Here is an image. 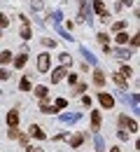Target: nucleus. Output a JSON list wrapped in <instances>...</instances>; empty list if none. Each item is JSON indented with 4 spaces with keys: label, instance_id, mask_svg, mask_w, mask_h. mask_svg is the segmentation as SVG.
<instances>
[{
    "label": "nucleus",
    "instance_id": "1",
    "mask_svg": "<svg viewBox=\"0 0 140 152\" xmlns=\"http://www.w3.org/2000/svg\"><path fill=\"white\" fill-rule=\"evenodd\" d=\"M19 19H21V31H19V35L23 40H30L33 38V31H30V19L26 17V14H19Z\"/></svg>",
    "mask_w": 140,
    "mask_h": 152
},
{
    "label": "nucleus",
    "instance_id": "2",
    "mask_svg": "<svg viewBox=\"0 0 140 152\" xmlns=\"http://www.w3.org/2000/svg\"><path fill=\"white\" fill-rule=\"evenodd\" d=\"M91 5H94V10H96V14L100 17V21H105V23H110V12L105 10V5H103V0H94Z\"/></svg>",
    "mask_w": 140,
    "mask_h": 152
},
{
    "label": "nucleus",
    "instance_id": "3",
    "mask_svg": "<svg viewBox=\"0 0 140 152\" xmlns=\"http://www.w3.org/2000/svg\"><path fill=\"white\" fill-rule=\"evenodd\" d=\"M119 126L121 129H128V133L138 131V122H136V119H128L126 115H119Z\"/></svg>",
    "mask_w": 140,
    "mask_h": 152
},
{
    "label": "nucleus",
    "instance_id": "4",
    "mask_svg": "<svg viewBox=\"0 0 140 152\" xmlns=\"http://www.w3.org/2000/svg\"><path fill=\"white\" fill-rule=\"evenodd\" d=\"M49 66H52V56L44 52V54H40L38 56V73H47L49 70Z\"/></svg>",
    "mask_w": 140,
    "mask_h": 152
},
{
    "label": "nucleus",
    "instance_id": "5",
    "mask_svg": "<svg viewBox=\"0 0 140 152\" xmlns=\"http://www.w3.org/2000/svg\"><path fill=\"white\" fill-rule=\"evenodd\" d=\"M98 101H100V105H103L105 110H110V108L115 105V96L107 94V91H98Z\"/></svg>",
    "mask_w": 140,
    "mask_h": 152
},
{
    "label": "nucleus",
    "instance_id": "6",
    "mask_svg": "<svg viewBox=\"0 0 140 152\" xmlns=\"http://www.w3.org/2000/svg\"><path fill=\"white\" fill-rule=\"evenodd\" d=\"M65 75H68V66H59V68H54V73H52V82L54 84H59L61 80H65Z\"/></svg>",
    "mask_w": 140,
    "mask_h": 152
},
{
    "label": "nucleus",
    "instance_id": "7",
    "mask_svg": "<svg viewBox=\"0 0 140 152\" xmlns=\"http://www.w3.org/2000/svg\"><path fill=\"white\" fill-rule=\"evenodd\" d=\"M80 21H89L91 19V10H89V2L86 0H80V14H77Z\"/></svg>",
    "mask_w": 140,
    "mask_h": 152
},
{
    "label": "nucleus",
    "instance_id": "8",
    "mask_svg": "<svg viewBox=\"0 0 140 152\" xmlns=\"http://www.w3.org/2000/svg\"><path fill=\"white\" fill-rule=\"evenodd\" d=\"M59 119L63 122V124H75V122H80V119H82V115L80 113H65V115H61Z\"/></svg>",
    "mask_w": 140,
    "mask_h": 152
},
{
    "label": "nucleus",
    "instance_id": "9",
    "mask_svg": "<svg viewBox=\"0 0 140 152\" xmlns=\"http://www.w3.org/2000/svg\"><path fill=\"white\" fill-rule=\"evenodd\" d=\"M28 133H30L33 138H38V140H44V138H47V133L42 131L38 124H30V126H28Z\"/></svg>",
    "mask_w": 140,
    "mask_h": 152
},
{
    "label": "nucleus",
    "instance_id": "10",
    "mask_svg": "<svg viewBox=\"0 0 140 152\" xmlns=\"http://www.w3.org/2000/svg\"><path fill=\"white\" fill-rule=\"evenodd\" d=\"M98 129H100V113L91 110V133H96Z\"/></svg>",
    "mask_w": 140,
    "mask_h": 152
},
{
    "label": "nucleus",
    "instance_id": "11",
    "mask_svg": "<svg viewBox=\"0 0 140 152\" xmlns=\"http://www.w3.org/2000/svg\"><path fill=\"white\" fill-rule=\"evenodd\" d=\"M7 126H19V113H17V108H12L7 113Z\"/></svg>",
    "mask_w": 140,
    "mask_h": 152
},
{
    "label": "nucleus",
    "instance_id": "12",
    "mask_svg": "<svg viewBox=\"0 0 140 152\" xmlns=\"http://www.w3.org/2000/svg\"><path fill=\"white\" fill-rule=\"evenodd\" d=\"M40 113H44V115H52V113H59L54 105H49V101L47 98H40Z\"/></svg>",
    "mask_w": 140,
    "mask_h": 152
},
{
    "label": "nucleus",
    "instance_id": "13",
    "mask_svg": "<svg viewBox=\"0 0 140 152\" xmlns=\"http://www.w3.org/2000/svg\"><path fill=\"white\" fill-rule=\"evenodd\" d=\"M84 138H86L84 133H75V136H70V138H68V140H70V148H80L82 143H84Z\"/></svg>",
    "mask_w": 140,
    "mask_h": 152
},
{
    "label": "nucleus",
    "instance_id": "14",
    "mask_svg": "<svg viewBox=\"0 0 140 152\" xmlns=\"http://www.w3.org/2000/svg\"><path fill=\"white\" fill-rule=\"evenodd\" d=\"M112 54H117V58H128L131 56V49H126V47H115V49H110Z\"/></svg>",
    "mask_w": 140,
    "mask_h": 152
},
{
    "label": "nucleus",
    "instance_id": "15",
    "mask_svg": "<svg viewBox=\"0 0 140 152\" xmlns=\"http://www.w3.org/2000/svg\"><path fill=\"white\" fill-rule=\"evenodd\" d=\"M82 56L86 58V63H91V66H98V58L94 56V54H91V52H89L86 47H82Z\"/></svg>",
    "mask_w": 140,
    "mask_h": 152
},
{
    "label": "nucleus",
    "instance_id": "16",
    "mask_svg": "<svg viewBox=\"0 0 140 152\" xmlns=\"http://www.w3.org/2000/svg\"><path fill=\"white\" fill-rule=\"evenodd\" d=\"M112 80H115V84H117V87H121V89H124V87H128V80L121 75V73H115V75H112Z\"/></svg>",
    "mask_w": 140,
    "mask_h": 152
},
{
    "label": "nucleus",
    "instance_id": "17",
    "mask_svg": "<svg viewBox=\"0 0 140 152\" xmlns=\"http://www.w3.org/2000/svg\"><path fill=\"white\" fill-rule=\"evenodd\" d=\"M105 80H107V77H105L103 70H96V73H94V84H96V87H103V84H105Z\"/></svg>",
    "mask_w": 140,
    "mask_h": 152
},
{
    "label": "nucleus",
    "instance_id": "18",
    "mask_svg": "<svg viewBox=\"0 0 140 152\" xmlns=\"http://www.w3.org/2000/svg\"><path fill=\"white\" fill-rule=\"evenodd\" d=\"M33 94L38 96V98H47V96H49V91H47V87H42V84H38V87L33 89Z\"/></svg>",
    "mask_w": 140,
    "mask_h": 152
},
{
    "label": "nucleus",
    "instance_id": "19",
    "mask_svg": "<svg viewBox=\"0 0 140 152\" xmlns=\"http://www.w3.org/2000/svg\"><path fill=\"white\" fill-rule=\"evenodd\" d=\"M94 143H96V152H103V150H105V143H103V138H100L98 131L94 133Z\"/></svg>",
    "mask_w": 140,
    "mask_h": 152
},
{
    "label": "nucleus",
    "instance_id": "20",
    "mask_svg": "<svg viewBox=\"0 0 140 152\" xmlns=\"http://www.w3.org/2000/svg\"><path fill=\"white\" fill-rule=\"evenodd\" d=\"M59 58H61V66H70V63H73V56H70L68 52H61Z\"/></svg>",
    "mask_w": 140,
    "mask_h": 152
},
{
    "label": "nucleus",
    "instance_id": "21",
    "mask_svg": "<svg viewBox=\"0 0 140 152\" xmlns=\"http://www.w3.org/2000/svg\"><path fill=\"white\" fill-rule=\"evenodd\" d=\"M49 19H52L54 23H56V26H59L61 21H63V12H61V10H56V12H52V14H49Z\"/></svg>",
    "mask_w": 140,
    "mask_h": 152
},
{
    "label": "nucleus",
    "instance_id": "22",
    "mask_svg": "<svg viewBox=\"0 0 140 152\" xmlns=\"http://www.w3.org/2000/svg\"><path fill=\"white\" fill-rule=\"evenodd\" d=\"M19 89H21V91H30V89H33V84H30L28 77H23V80L19 82Z\"/></svg>",
    "mask_w": 140,
    "mask_h": 152
},
{
    "label": "nucleus",
    "instance_id": "23",
    "mask_svg": "<svg viewBox=\"0 0 140 152\" xmlns=\"http://www.w3.org/2000/svg\"><path fill=\"white\" fill-rule=\"evenodd\" d=\"M26 61H28V56H26V54H19V56L14 58V66H17V68H23Z\"/></svg>",
    "mask_w": 140,
    "mask_h": 152
},
{
    "label": "nucleus",
    "instance_id": "24",
    "mask_svg": "<svg viewBox=\"0 0 140 152\" xmlns=\"http://www.w3.org/2000/svg\"><path fill=\"white\" fill-rule=\"evenodd\" d=\"M117 45H126V42H128V33H124V31H119V33H117Z\"/></svg>",
    "mask_w": 140,
    "mask_h": 152
},
{
    "label": "nucleus",
    "instance_id": "25",
    "mask_svg": "<svg viewBox=\"0 0 140 152\" xmlns=\"http://www.w3.org/2000/svg\"><path fill=\"white\" fill-rule=\"evenodd\" d=\"M54 108H56V110H63V108H68V101H65V98H56V101H54Z\"/></svg>",
    "mask_w": 140,
    "mask_h": 152
},
{
    "label": "nucleus",
    "instance_id": "26",
    "mask_svg": "<svg viewBox=\"0 0 140 152\" xmlns=\"http://www.w3.org/2000/svg\"><path fill=\"white\" fill-rule=\"evenodd\" d=\"M9 61H12V52H7V49L0 52V63H9Z\"/></svg>",
    "mask_w": 140,
    "mask_h": 152
},
{
    "label": "nucleus",
    "instance_id": "27",
    "mask_svg": "<svg viewBox=\"0 0 140 152\" xmlns=\"http://www.w3.org/2000/svg\"><path fill=\"white\" fill-rule=\"evenodd\" d=\"M119 73H121L124 77H126V80H128V77L133 75V70H131V66H121V68H119Z\"/></svg>",
    "mask_w": 140,
    "mask_h": 152
},
{
    "label": "nucleus",
    "instance_id": "28",
    "mask_svg": "<svg viewBox=\"0 0 140 152\" xmlns=\"http://www.w3.org/2000/svg\"><path fill=\"white\" fill-rule=\"evenodd\" d=\"M126 28V21H117V23H112V31L115 33H119V31H124Z\"/></svg>",
    "mask_w": 140,
    "mask_h": 152
},
{
    "label": "nucleus",
    "instance_id": "29",
    "mask_svg": "<svg viewBox=\"0 0 140 152\" xmlns=\"http://www.w3.org/2000/svg\"><path fill=\"white\" fill-rule=\"evenodd\" d=\"M73 87H75V94H84V91H86V84H84V82H77V84H73Z\"/></svg>",
    "mask_w": 140,
    "mask_h": 152
},
{
    "label": "nucleus",
    "instance_id": "30",
    "mask_svg": "<svg viewBox=\"0 0 140 152\" xmlns=\"http://www.w3.org/2000/svg\"><path fill=\"white\" fill-rule=\"evenodd\" d=\"M56 31H59V35H61V38H65V40H68V42H73V35H70V33H65V31H63L61 26H59V28H56Z\"/></svg>",
    "mask_w": 140,
    "mask_h": 152
},
{
    "label": "nucleus",
    "instance_id": "31",
    "mask_svg": "<svg viewBox=\"0 0 140 152\" xmlns=\"http://www.w3.org/2000/svg\"><path fill=\"white\" fill-rule=\"evenodd\" d=\"M98 42L100 45H107V42H110V35H107V33H98Z\"/></svg>",
    "mask_w": 140,
    "mask_h": 152
},
{
    "label": "nucleus",
    "instance_id": "32",
    "mask_svg": "<svg viewBox=\"0 0 140 152\" xmlns=\"http://www.w3.org/2000/svg\"><path fill=\"white\" fill-rule=\"evenodd\" d=\"M30 10H33V12L42 10V0H33V2H30Z\"/></svg>",
    "mask_w": 140,
    "mask_h": 152
},
{
    "label": "nucleus",
    "instance_id": "33",
    "mask_svg": "<svg viewBox=\"0 0 140 152\" xmlns=\"http://www.w3.org/2000/svg\"><path fill=\"white\" fill-rule=\"evenodd\" d=\"M42 45H44V47H56V40H52V38H42Z\"/></svg>",
    "mask_w": 140,
    "mask_h": 152
},
{
    "label": "nucleus",
    "instance_id": "34",
    "mask_svg": "<svg viewBox=\"0 0 140 152\" xmlns=\"http://www.w3.org/2000/svg\"><path fill=\"white\" fill-rule=\"evenodd\" d=\"M17 140H19L21 145H28V136H26V133H19V136H17Z\"/></svg>",
    "mask_w": 140,
    "mask_h": 152
},
{
    "label": "nucleus",
    "instance_id": "35",
    "mask_svg": "<svg viewBox=\"0 0 140 152\" xmlns=\"http://www.w3.org/2000/svg\"><path fill=\"white\" fill-rule=\"evenodd\" d=\"M117 138H119V140H128V133H126V129H119Z\"/></svg>",
    "mask_w": 140,
    "mask_h": 152
},
{
    "label": "nucleus",
    "instance_id": "36",
    "mask_svg": "<svg viewBox=\"0 0 140 152\" xmlns=\"http://www.w3.org/2000/svg\"><path fill=\"white\" fill-rule=\"evenodd\" d=\"M7 23H9V19H7V17H5V14H2V12H0V28H5V26H7Z\"/></svg>",
    "mask_w": 140,
    "mask_h": 152
},
{
    "label": "nucleus",
    "instance_id": "37",
    "mask_svg": "<svg viewBox=\"0 0 140 152\" xmlns=\"http://www.w3.org/2000/svg\"><path fill=\"white\" fill-rule=\"evenodd\" d=\"M54 140H68V131L59 133V136H54Z\"/></svg>",
    "mask_w": 140,
    "mask_h": 152
},
{
    "label": "nucleus",
    "instance_id": "38",
    "mask_svg": "<svg viewBox=\"0 0 140 152\" xmlns=\"http://www.w3.org/2000/svg\"><path fill=\"white\" fill-rule=\"evenodd\" d=\"M0 80H9V73H7L5 68H0Z\"/></svg>",
    "mask_w": 140,
    "mask_h": 152
},
{
    "label": "nucleus",
    "instance_id": "39",
    "mask_svg": "<svg viewBox=\"0 0 140 152\" xmlns=\"http://www.w3.org/2000/svg\"><path fill=\"white\" fill-rule=\"evenodd\" d=\"M138 45H140V38H138V35H133V38H131V47H138Z\"/></svg>",
    "mask_w": 140,
    "mask_h": 152
},
{
    "label": "nucleus",
    "instance_id": "40",
    "mask_svg": "<svg viewBox=\"0 0 140 152\" xmlns=\"http://www.w3.org/2000/svg\"><path fill=\"white\" fill-rule=\"evenodd\" d=\"M26 152H42L40 148H35V145H26Z\"/></svg>",
    "mask_w": 140,
    "mask_h": 152
},
{
    "label": "nucleus",
    "instance_id": "41",
    "mask_svg": "<svg viewBox=\"0 0 140 152\" xmlns=\"http://www.w3.org/2000/svg\"><path fill=\"white\" fill-rule=\"evenodd\" d=\"M68 82H70V87H73V84H77V75H68Z\"/></svg>",
    "mask_w": 140,
    "mask_h": 152
},
{
    "label": "nucleus",
    "instance_id": "42",
    "mask_svg": "<svg viewBox=\"0 0 140 152\" xmlns=\"http://www.w3.org/2000/svg\"><path fill=\"white\" fill-rule=\"evenodd\" d=\"M82 103H84V105L89 108V105H91V96H84V98H82Z\"/></svg>",
    "mask_w": 140,
    "mask_h": 152
},
{
    "label": "nucleus",
    "instance_id": "43",
    "mask_svg": "<svg viewBox=\"0 0 140 152\" xmlns=\"http://www.w3.org/2000/svg\"><path fill=\"white\" fill-rule=\"evenodd\" d=\"M133 0H119V5H131Z\"/></svg>",
    "mask_w": 140,
    "mask_h": 152
},
{
    "label": "nucleus",
    "instance_id": "44",
    "mask_svg": "<svg viewBox=\"0 0 140 152\" xmlns=\"http://www.w3.org/2000/svg\"><path fill=\"white\" fill-rule=\"evenodd\" d=\"M110 152H121L119 148H110Z\"/></svg>",
    "mask_w": 140,
    "mask_h": 152
},
{
    "label": "nucleus",
    "instance_id": "45",
    "mask_svg": "<svg viewBox=\"0 0 140 152\" xmlns=\"http://www.w3.org/2000/svg\"><path fill=\"white\" fill-rule=\"evenodd\" d=\"M0 38H2V28H0Z\"/></svg>",
    "mask_w": 140,
    "mask_h": 152
},
{
    "label": "nucleus",
    "instance_id": "46",
    "mask_svg": "<svg viewBox=\"0 0 140 152\" xmlns=\"http://www.w3.org/2000/svg\"><path fill=\"white\" fill-rule=\"evenodd\" d=\"M0 94H2V91H0Z\"/></svg>",
    "mask_w": 140,
    "mask_h": 152
}]
</instances>
